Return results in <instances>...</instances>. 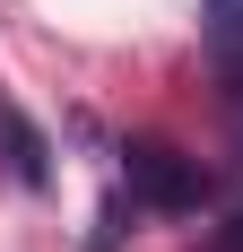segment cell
Masks as SVG:
<instances>
[{"instance_id":"5","label":"cell","mask_w":243,"mask_h":252,"mask_svg":"<svg viewBox=\"0 0 243 252\" xmlns=\"http://www.w3.org/2000/svg\"><path fill=\"white\" fill-rule=\"evenodd\" d=\"M217 252H243V209H235V218L217 226Z\"/></svg>"},{"instance_id":"1","label":"cell","mask_w":243,"mask_h":252,"mask_svg":"<svg viewBox=\"0 0 243 252\" xmlns=\"http://www.w3.org/2000/svg\"><path fill=\"white\" fill-rule=\"evenodd\" d=\"M122 183H130V200H148V209H200L209 200L200 157H174V148H156V139H130V148H122Z\"/></svg>"},{"instance_id":"3","label":"cell","mask_w":243,"mask_h":252,"mask_svg":"<svg viewBox=\"0 0 243 252\" xmlns=\"http://www.w3.org/2000/svg\"><path fill=\"white\" fill-rule=\"evenodd\" d=\"M0 157H9L18 183H52V148H44V130L26 122L18 104H0Z\"/></svg>"},{"instance_id":"2","label":"cell","mask_w":243,"mask_h":252,"mask_svg":"<svg viewBox=\"0 0 243 252\" xmlns=\"http://www.w3.org/2000/svg\"><path fill=\"white\" fill-rule=\"evenodd\" d=\"M200 35L226 87H243V0H200Z\"/></svg>"},{"instance_id":"4","label":"cell","mask_w":243,"mask_h":252,"mask_svg":"<svg viewBox=\"0 0 243 252\" xmlns=\"http://www.w3.org/2000/svg\"><path fill=\"white\" fill-rule=\"evenodd\" d=\"M113 244H122V191L96 209V235H87V252H113Z\"/></svg>"}]
</instances>
